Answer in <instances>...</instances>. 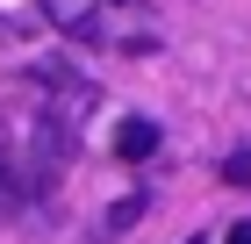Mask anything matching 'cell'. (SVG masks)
Here are the masks:
<instances>
[{"label": "cell", "mask_w": 251, "mask_h": 244, "mask_svg": "<svg viewBox=\"0 0 251 244\" xmlns=\"http://www.w3.org/2000/svg\"><path fill=\"white\" fill-rule=\"evenodd\" d=\"M151 151H158V122H151V115H129V122L115 130V158H129V165H144Z\"/></svg>", "instance_id": "cell-3"}, {"label": "cell", "mask_w": 251, "mask_h": 244, "mask_svg": "<svg viewBox=\"0 0 251 244\" xmlns=\"http://www.w3.org/2000/svg\"><path fill=\"white\" fill-rule=\"evenodd\" d=\"M223 187H251V151H230L223 158Z\"/></svg>", "instance_id": "cell-4"}, {"label": "cell", "mask_w": 251, "mask_h": 244, "mask_svg": "<svg viewBox=\"0 0 251 244\" xmlns=\"http://www.w3.org/2000/svg\"><path fill=\"white\" fill-rule=\"evenodd\" d=\"M36 94H43V115H58V122H79V115H94L100 86H94V79H79L72 65H36Z\"/></svg>", "instance_id": "cell-1"}, {"label": "cell", "mask_w": 251, "mask_h": 244, "mask_svg": "<svg viewBox=\"0 0 251 244\" xmlns=\"http://www.w3.org/2000/svg\"><path fill=\"white\" fill-rule=\"evenodd\" d=\"M187 244H208V237H187Z\"/></svg>", "instance_id": "cell-6"}, {"label": "cell", "mask_w": 251, "mask_h": 244, "mask_svg": "<svg viewBox=\"0 0 251 244\" xmlns=\"http://www.w3.org/2000/svg\"><path fill=\"white\" fill-rule=\"evenodd\" d=\"M223 244H251V223H237V230H230V237H223Z\"/></svg>", "instance_id": "cell-5"}, {"label": "cell", "mask_w": 251, "mask_h": 244, "mask_svg": "<svg viewBox=\"0 0 251 244\" xmlns=\"http://www.w3.org/2000/svg\"><path fill=\"white\" fill-rule=\"evenodd\" d=\"M43 15L65 36H100V0H43Z\"/></svg>", "instance_id": "cell-2"}]
</instances>
